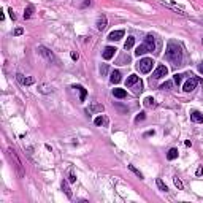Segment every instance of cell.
Segmentation results:
<instances>
[{
    "label": "cell",
    "instance_id": "obj_1",
    "mask_svg": "<svg viewBox=\"0 0 203 203\" xmlns=\"http://www.w3.org/2000/svg\"><path fill=\"white\" fill-rule=\"evenodd\" d=\"M165 59H167L168 62H171L173 65H181V62H182V51H181V48H179L178 43L168 41L167 51H165Z\"/></svg>",
    "mask_w": 203,
    "mask_h": 203
},
{
    "label": "cell",
    "instance_id": "obj_2",
    "mask_svg": "<svg viewBox=\"0 0 203 203\" xmlns=\"http://www.w3.org/2000/svg\"><path fill=\"white\" fill-rule=\"evenodd\" d=\"M152 65H154V60L149 59V57H144V59H141L140 62H138L137 68L140 70L141 73H149L152 70Z\"/></svg>",
    "mask_w": 203,
    "mask_h": 203
},
{
    "label": "cell",
    "instance_id": "obj_3",
    "mask_svg": "<svg viewBox=\"0 0 203 203\" xmlns=\"http://www.w3.org/2000/svg\"><path fill=\"white\" fill-rule=\"evenodd\" d=\"M167 73H168L167 67H165V65H159L157 68L154 70V73H152V78H154V79H160V78L167 76Z\"/></svg>",
    "mask_w": 203,
    "mask_h": 203
},
{
    "label": "cell",
    "instance_id": "obj_4",
    "mask_svg": "<svg viewBox=\"0 0 203 203\" xmlns=\"http://www.w3.org/2000/svg\"><path fill=\"white\" fill-rule=\"evenodd\" d=\"M38 52L41 54L43 57H45L46 60H49V62H54L56 60V57H54V54L51 52L48 48H45V46H38Z\"/></svg>",
    "mask_w": 203,
    "mask_h": 203
},
{
    "label": "cell",
    "instance_id": "obj_5",
    "mask_svg": "<svg viewBox=\"0 0 203 203\" xmlns=\"http://www.w3.org/2000/svg\"><path fill=\"white\" fill-rule=\"evenodd\" d=\"M197 83H198V78H191L189 81H186L184 83V92H192V90L197 87Z\"/></svg>",
    "mask_w": 203,
    "mask_h": 203
},
{
    "label": "cell",
    "instance_id": "obj_6",
    "mask_svg": "<svg viewBox=\"0 0 203 203\" xmlns=\"http://www.w3.org/2000/svg\"><path fill=\"white\" fill-rule=\"evenodd\" d=\"M16 79H18L21 84H24V86H30V84H33V83H35V79H33L32 76H27V78H24V75H21V73H18V75H16Z\"/></svg>",
    "mask_w": 203,
    "mask_h": 203
},
{
    "label": "cell",
    "instance_id": "obj_7",
    "mask_svg": "<svg viewBox=\"0 0 203 203\" xmlns=\"http://www.w3.org/2000/svg\"><path fill=\"white\" fill-rule=\"evenodd\" d=\"M124 37V30H113V32L108 35V40H111V41H117V40H121Z\"/></svg>",
    "mask_w": 203,
    "mask_h": 203
},
{
    "label": "cell",
    "instance_id": "obj_8",
    "mask_svg": "<svg viewBox=\"0 0 203 203\" xmlns=\"http://www.w3.org/2000/svg\"><path fill=\"white\" fill-rule=\"evenodd\" d=\"M116 48H113V46H106V48L103 49V59H106V60H110L111 57L114 56V52H116Z\"/></svg>",
    "mask_w": 203,
    "mask_h": 203
},
{
    "label": "cell",
    "instance_id": "obj_9",
    "mask_svg": "<svg viewBox=\"0 0 203 203\" xmlns=\"http://www.w3.org/2000/svg\"><path fill=\"white\" fill-rule=\"evenodd\" d=\"M106 24H108V19H106V16L105 14H102L99 19H97V29L99 30H103V29H106Z\"/></svg>",
    "mask_w": 203,
    "mask_h": 203
},
{
    "label": "cell",
    "instance_id": "obj_10",
    "mask_svg": "<svg viewBox=\"0 0 203 203\" xmlns=\"http://www.w3.org/2000/svg\"><path fill=\"white\" fill-rule=\"evenodd\" d=\"M105 108H103V105H100V103H94V105H90L89 106V110H87V113H102Z\"/></svg>",
    "mask_w": 203,
    "mask_h": 203
},
{
    "label": "cell",
    "instance_id": "obj_11",
    "mask_svg": "<svg viewBox=\"0 0 203 203\" xmlns=\"http://www.w3.org/2000/svg\"><path fill=\"white\" fill-rule=\"evenodd\" d=\"M191 119L194 121V122L203 124V114L200 113V111H192V113H191Z\"/></svg>",
    "mask_w": 203,
    "mask_h": 203
},
{
    "label": "cell",
    "instance_id": "obj_12",
    "mask_svg": "<svg viewBox=\"0 0 203 203\" xmlns=\"http://www.w3.org/2000/svg\"><path fill=\"white\" fill-rule=\"evenodd\" d=\"M110 81L113 84H117L121 81V72L119 70H113V72H111V76H110Z\"/></svg>",
    "mask_w": 203,
    "mask_h": 203
},
{
    "label": "cell",
    "instance_id": "obj_13",
    "mask_svg": "<svg viewBox=\"0 0 203 203\" xmlns=\"http://www.w3.org/2000/svg\"><path fill=\"white\" fill-rule=\"evenodd\" d=\"M137 83H138V76L137 75H130V76L127 78V81H126V86L127 87H132L133 84H137Z\"/></svg>",
    "mask_w": 203,
    "mask_h": 203
},
{
    "label": "cell",
    "instance_id": "obj_14",
    "mask_svg": "<svg viewBox=\"0 0 203 203\" xmlns=\"http://www.w3.org/2000/svg\"><path fill=\"white\" fill-rule=\"evenodd\" d=\"M113 95L116 97V99H124V97L127 95V92L124 89H113Z\"/></svg>",
    "mask_w": 203,
    "mask_h": 203
},
{
    "label": "cell",
    "instance_id": "obj_15",
    "mask_svg": "<svg viewBox=\"0 0 203 203\" xmlns=\"http://www.w3.org/2000/svg\"><path fill=\"white\" fill-rule=\"evenodd\" d=\"M73 87H75V89H78V90H79V100H81V102H84V100H86V95H87L86 89H84L83 86H73Z\"/></svg>",
    "mask_w": 203,
    "mask_h": 203
},
{
    "label": "cell",
    "instance_id": "obj_16",
    "mask_svg": "<svg viewBox=\"0 0 203 203\" xmlns=\"http://www.w3.org/2000/svg\"><path fill=\"white\" fill-rule=\"evenodd\" d=\"M176 157H178V149L176 148H171V149L168 151V154H167V159L168 160H175Z\"/></svg>",
    "mask_w": 203,
    "mask_h": 203
},
{
    "label": "cell",
    "instance_id": "obj_17",
    "mask_svg": "<svg viewBox=\"0 0 203 203\" xmlns=\"http://www.w3.org/2000/svg\"><path fill=\"white\" fill-rule=\"evenodd\" d=\"M40 92H43V94H51V92H54V89L51 86H48V84H40Z\"/></svg>",
    "mask_w": 203,
    "mask_h": 203
},
{
    "label": "cell",
    "instance_id": "obj_18",
    "mask_svg": "<svg viewBox=\"0 0 203 203\" xmlns=\"http://www.w3.org/2000/svg\"><path fill=\"white\" fill-rule=\"evenodd\" d=\"M133 45H135V37H128L127 41L124 43V48H126V49H130V48H133Z\"/></svg>",
    "mask_w": 203,
    "mask_h": 203
},
{
    "label": "cell",
    "instance_id": "obj_19",
    "mask_svg": "<svg viewBox=\"0 0 203 203\" xmlns=\"http://www.w3.org/2000/svg\"><path fill=\"white\" fill-rule=\"evenodd\" d=\"M62 189H64V192L67 194V197H68V198L73 197V194H72V191H70V187H68V184H67V181L62 182Z\"/></svg>",
    "mask_w": 203,
    "mask_h": 203
},
{
    "label": "cell",
    "instance_id": "obj_20",
    "mask_svg": "<svg viewBox=\"0 0 203 203\" xmlns=\"http://www.w3.org/2000/svg\"><path fill=\"white\" fill-rule=\"evenodd\" d=\"M32 14H33V6H32V5H29V6L26 8V11H24V19L32 18Z\"/></svg>",
    "mask_w": 203,
    "mask_h": 203
},
{
    "label": "cell",
    "instance_id": "obj_21",
    "mask_svg": "<svg viewBox=\"0 0 203 203\" xmlns=\"http://www.w3.org/2000/svg\"><path fill=\"white\" fill-rule=\"evenodd\" d=\"M106 122H108V119H106L105 116H99V117L95 119V124H97V126H105Z\"/></svg>",
    "mask_w": 203,
    "mask_h": 203
},
{
    "label": "cell",
    "instance_id": "obj_22",
    "mask_svg": "<svg viewBox=\"0 0 203 203\" xmlns=\"http://www.w3.org/2000/svg\"><path fill=\"white\" fill-rule=\"evenodd\" d=\"M154 105H155V100L152 99V97H146V99H144V106L149 108V106H154Z\"/></svg>",
    "mask_w": 203,
    "mask_h": 203
},
{
    "label": "cell",
    "instance_id": "obj_23",
    "mask_svg": "<svg viewBox=\"0 0 203 203\" xmlns=\"http://www.w3.org/2000/svg\"><path fill=\"white\" fill-rule=\"evenodd\" d=\"M128 170H130V171H133V173L137 175V176L140 178V179H143V173H141L140 170H137V168H135L133 165H128Z\"/></svg>",
    "mask_w": 203,
    "mask_h": 203
},
{
    "label": "cell",
    "instance_id": "obj_24",
    "mask_svg": "<svg viewBox=\"0 0 203 203\" xmlns=\"http://www.w3.org/2000/svg\"><path fill=\"white\" fill-rule=\"evenodd\" d=\"M155 182H157V187L160 189V191H164V192H167V191H168V187H167V186H165V182L162 181V179H157V181H155Z\"/></svg>",
    "mask_w": 203,
    "mask_h": 203
},
{
    "label": "cell",
    "instance_id": "obj_25",
    "mask_svg": "<svg viewBox=\"0 0 203 203\" xmlns=\"http://www.w3.org/2000/svg\"><path fill=\"white\" fill-rule=\"evenodd\" d=\"M171 87H173V83H171V81H165V83L160 86V89H164V90H168V89H171Z\"/></svg>",
    "mask_w": 203,
    "mask_h": 203
},
{
    "label": "cell",
    "instance_id": "obj_26",
    "mask_svg": "<svg viewBox=\"0 0 203 203\" xmlns=\"http://www.w3.org/2000/svg\"><path fill=\"white\" fill-rule=\"evenodd\" d=\"M173 81H175V84H178V86H179V84H181V81H182V75H178V73H176L175 78H173Z\"/></svg>",
    "mask_w": 203,
    "mask_h": 203
},
{
    "label": "cell",
    "instance_id": "obj_27",
    "mask_svg": "<svg viewBox=\"0 0 203 203\" xmlns=\"http://www.w3.org/2000/svg\"><path fill=\"white\" fill-rule=\"evenodd\" d=\"M100 73H102V76L108 73V65H106V64H103V65L100 67Z\"/></svg>",
    "mask_w": 203,
    "mask_h": 203
},
{
    "label": "cell",
    "instance_id": "obj_28",
    "mask_svg": "<svg viewBox=\"0 0 203 203\" xmlns=\"http://www.w3.org/2000/svg\"><path fill=\"white\" fill-rule=\"evenodd\" d=\"M173 181H175V186H176L178 189H182V182H181V179H179V178H175Z\"/></svg>",
    "mask_w": 203,
    "mask_h": 203
},
{
    "label": "cell",
    "instance_id": "obj_29",
    "mask_svg": "<svg viewBox=\"0 0 203 203\" xmlns=\"http://www.w3.org/2000/svg\"><path fill=\"white\" fill-rule=\"evenodd\" d=\"M68 181H70V182H75V181H76V176H75V173H73V170H70V176H68Z\"/></svg>",
    "mask_w": 203,
    "mask_h": 203
},
{
    "label": "cell",
    "instance_id": "obj_30",
    "mask_svg": "<svg viewBox=\"0 0 203 203\" xmlns=\"http://www.w3.org/2000/svg\"><path fill=\"white\" fill-rule=\"evenodd\" d=\"M22 33H24V30H22V27H18V29L14 30V35H16V37L22 35Z\"/></svg>",
    "mask_w": 203,
    "mask_h": 203
},
{
    "label": "cell",
    "instance_id": "obj_31",
    "mask_svg": "<svg viewBox=\"0 0 203 203\" xmlns=\"http://www.w3.org/2000/svg\"><path fill=\"white\" fill-rule=\"evenodd\" d=\"M143 119H144V113H140L137 117H135V121H137V122H140V121H143Z\"/></svg>",
    "mask_w": 203,
    "mask_h": 203
},
{
    "label": "cell",
    "instance_id": "obj_32",
    "mask_svg": "<svg viewBox=\"0 0 203 203\" xmlns=\"http://www.w3.org/2000/svg\"><path fill=\"white\" fill-rule=\"evenodd\" d=\"M141 90H143V84L138 83V84H137V87H135V92H141Z\"/></svg>",
    "mask_w": 203,
    "mask_h": 203
},
{
    "label": "cell",
    "instance_id": "obj_33",
    "mask_svg": "<svg viewBox=\"0 0 203 203\" xmlns=\"http://www.w3.org/2000/svg\"><path fill=\"white\" fill-rule=\"evenodd\" d=\"M8 13H10V18H11L13 21H14V19H16V14L13 13V10H8Z\"/></svg>",
    "mask_w": 203,
    "mask_h": 203
},
{
    "label": "cell",
    "instance_id": "obj_34",
    "mask_svg": "<svg viewBox=\"0 0 203 203\" xmlns=\"http://www.w3.org/2000/svg\"><path fill=\"white\" fill-rule=\"evenodd\" d=\"M72 59L73 60H78V52H72Z\"/></svg>",
    "mask_w": 203,
    "mask_h": 203
},
{
    "label": "cell",
    "instance_id": "obj_35",
    "mask_svg": "<svg viewBox=\"0 0 203 203\" xmlns=\"http://www.w3.org/2000/svg\"><path fill=\"white\" fill-rule=\"evenodd\" d=\"M90 3H92V0H84L83 5H84V6H87V5H90Z\"/></svg>",
    "mask_w": 203,
    "mask_h": 203
},
{
    "label": "cell",
    "instance_id": "obj_36",
    "mask_svg": "<svg viewBox=\"0 0 203 203\" xmlns=\"http://www.w3.org/2000/svg\"><path fill=\"white\" fill-rule=\"evenodd\" d=\"M203 173V168L200 167V168H198V170H197V175H198V176H200V175Z\"/></svg>",
    "mask_w": 203,
    "mask_h": 203
},
{
    "label": "cell",
    "instance_id": "obj_37",
    "mask_svg": "<svg viewBox=\"0 0 203 203\" xmlns=\"http://www.w3.org/2000/svg\"><path fill=\"white\" fill-rule=\"evenodd\" d=\"M198 70H200V73H203V64L200 65V68H198Z\"/></svg>",
    "mask_w": 203,
    "mask_h": 203
},
{
    "label": "cell",
    "instance_id": "obj_38",
    "mask_svg": "<svg viewBox=\"0 0 203 203\" xmlns=\"http://www.w3.org/2000/svg\"><path fill=\"white\" fill-rule=\"evenodd\" d=\"M202 41H203V40H202Z\"/></svg>",
    "mask_w": 203,
    "mask_h": 203
}]
</instances>
